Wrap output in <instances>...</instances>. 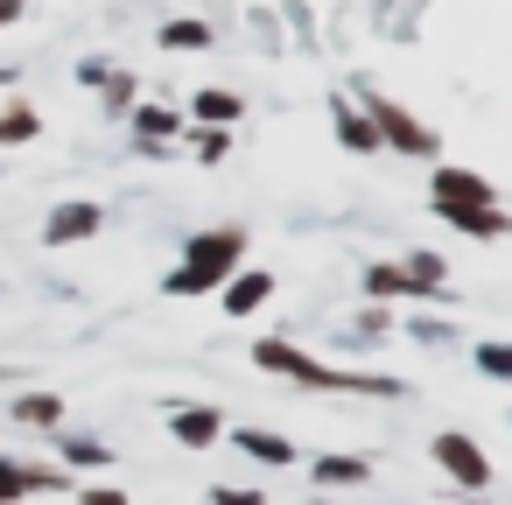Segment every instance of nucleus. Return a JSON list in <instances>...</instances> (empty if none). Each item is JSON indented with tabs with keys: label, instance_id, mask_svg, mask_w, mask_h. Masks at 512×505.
<instances>
[{
	"label": "nucleus",
	"instance_id": "nucleus-1",
	"mask_svg": "<svg viewBox=\"0 0 512 505\" xmlns=\"http://www.w3.org/2000/svg\"><path fill=\"white\" fill-rule=\"evenodd\" d=\"M232 260H239V232H204V239L190 246V260L169 274V295H204V288H218V281L232 274Z\"/></svg>",
	"mask_w": 512,
	"mask_h": 505
},
{
	"label": "nucleus",
	"instance_id": "nucleus-2",
	"mask_svg": "<svg viewBox=\"0 0 512 505\" xmlns=\"http://www.w3.org/2000/svg\"><path fill=\"white\" fill-rule=\"evenodd\" d=\"M260 365H274V372H295V379H309V386H351V379L323 372L316 358H302V351H288V344H260Z\"/></svg>",
	"mask_w": 512,
	"mask_h": 505
},
{
	"label": "nucleus",
	"instance_id": "nucleus-3",
	"mask_svg": "<svg viewBox=\"0 0 512 505\" xmlns=\"http://www.w3.org/2000/svg\"><path fill=\"white\" fill-rule=\"evenodd\" d=\"M435 456H442V470H456L463 484H484V477H491V463L477 456V442H470V435H442V442H435Z\"/></svg>",
	"mask_w": 512,
	"mask_h": 505
},
{
	"label": "nucleus",
	"instance_id": "nucleus-4",
	"mask_svg": "<svg viewBox=\"0 0 512 505\" xmlns=\"http://www.w3.org/2000/svg\"><path fill=\"white\" fill-rule=\"evenodd\" d=\"M92 232H99V204H64L43 239H50V246H71V239H92Z\"/></svg>",
	"mask_w": 512,
	"mask_h": 505
},
{
	"label": "nucleus",
	"instance_id": "nucleus-5",
	"mask_svg": "<svg viewBox=\"0 0 512 505\" xmlns=\"http://www.w3.org/2000/svg\"><path fill=\"white\" fill-rule=\"evenodd\" d=\"M435 197H442V204H491L484 176H463V169H442V176H435Z\"/></svg>",
	"mask_w": 512,
	"mask_h": 505
},
{
	"label": "nucleus",
	"instance_id": "nucleus-6",
	"mask_svg": "<svg viewBox=\"0 0 512 505\" xmlns=\"http://www.w3.org/2000/svg\"><path fill=\"white\" fill-rule=\"evenodd\" d=\"M442 211H449L456 232H477V239H498V232H505V218H498L491 204H442Z\"/></svg>",
	"mask_w": 512,
	"mask_h": 505
},
{
	"label": "nucleus",
	"instance_id": "nucleus-7",
	"mask_svg": "<svg viewBox=\"0 0 512 505\" xmlns=\"http://www.w3.org/2000/svg\"><path fill=\"white\" fill-rule=\"evenodd\" d=\"M190 113H197V120H211V127H232L246 106H239L232 92H197V99H190Z\"/></svg>",
	"mask_w": 512,
	"mask_h": 505
},
{
	"label": "nucleus",
	"instance_id": "nucleus-8",
	"mask_svg": "<svg viewBox=\"0 0 512 505\" xmlns=\"http://www.w3.org/2000/svg\"><path fill=\"white\" fill-rule=\"evenodd\" d=\"M260 302H267V274H232L225 309H232V316H246V309H260Z\"/></svg>",
	"mask_w": 512,
	"mask_h": 505
},
{
	"label": "nucleus",
	"instance_id": "nucleus-9",
	"mask_svg": "<svg viewBox=\"0 0 512 505\" xmlns=\"http://www.w3.org/2000/svg\"><path fill=\"white\" fill-rule=\"evenodd\" d=\"M239 449H253L260 463H288V456H295V449H288L281 435H267V428H239Z\"/></svg>",
	"mask_w": 512,
	"mask_h": 505
},
{
	"label": "nucleus",
	"instance_id": "nucleus-10",
	"mask_svg": "<svg viewBox=\"0 0 512 505\" xmlns=\"http://www.w3.org/2000/svg\"><path fill=\"white\" fill-rule=\"evenodd\" d=\"M162 43H169V50H204V43H211V29H204V22H169V29H162Z\"/></svg>",
	"mask_w": 512,
	"mask_h": 505
},
{
	"label": "nucleus",
	"instance_id": "nucleus-11",
	"mask_svg": "<svg viewBox=\"0 0 512 505\" xmlns=\"http://www.w3.org/2000/svg\"><path fill=\"white\" fill-rule=\"evenodd\" d=\"M176 435H183V442H211V435H218V414H204V407L190 414V407H183V414H176Z\"/></svg>",
	"mask_w": 512,
	"mask_h": 505
},
{
	"label": "nucleus",
	"instance_id": "nucleus-12",
	"mask_svg": "<svg viewBox=\"0 0 512 505\" xmlns=\"http://www.w3.org/2000/svg\"><path fill=\"white\" fill-rule=\"evenodd\" d=\"M365 288H372V295H407V288L421 295V281H414V274H393V267H372V281H365Z\"/></svg>",
	"mask_w": 512,
	"mask_h": 505
},
{
	"label": "nucleus",
	"instance_id": "nucleus-13",
	"mask_svg": "<svg viewBox=\"0 0 512 505\" xmlns=\"http://www.w3.org/2000/svg\"><path fill=\"white\" fill-rule=\"evenodd\" d=\"M316 477H323V484H351V477H365V463H351V456H337V463H323Z\"/></svg>",
	"mask_w": 512,
	"mask_h": 505
},
{
	"label": "nucleus",
	"instance_id": "nucleus-14",
	"mask_svg": "<svg viewBox=\"0 0 512 505\" xmlns=\"http://www.w3.org/2000/svg\"><path fill=\"white\" fill-rule=\"evenodd\" d=\"M477 365H484V372H498V379H512V351H505V344H484V351H477Z\"/></svg>",
	"mask_w": 512,
	"mask_h": 505
},
{
	"label": "nucleus",
	"instance_id": "nucleus-15",
	"mask_svg": "<svg viewBox=\"0 0 512 505\" xmlns=\"http://www.w3.org/2000/svg\"><path fill=\"white\" fill-rule=\"evenodd\" d=\"M36 134V113H8V120H0V141H29Z\"/></svg>",
	"mask_w": 512,
	"mask_h": 505
},
{
	"label": "nucleus",
	"instance_id": "nucleus-16",
	"mask_svg": "<svg viewBox=\"0 0 512 505\" xmlns=\"http://www.w3.org/2000/svg\"><path fill=\"white\" fill-rule=\"evenodd\" d=\"M15 414H22V421H57V400H43V393H36V400H22Z\"/></svg>",
	"mask_w": 512,
	"mask_h": 505
},
{
	"label": "nucleus",
	"instance_id": "nucleus-17",
	"mask_svg": "<svg viewBox=\"0 0 512 505\" xmlns=\"http://www.w3.org/2000/svg\"><path fill=\"white\" fill-rule=\"evenodd\" d=\"M64 456H71V463H106V449H99V442H71Z\"/></svg>",
	"mask_w": 512,
	"mask_h": 505
},
{
	"label": "nucleus",
	"instance_id": "nucleus-18",
	"mask_svg": "<svg viewBox=\"0 0 512 505\" xmlns=\"http://www.w3.org/2000/svg\"><path fill=\"white\" fill-rule=\"evenodd\" d=\"M211 505H260V491H218Z\"/></svg>",
	"mask_w": 512,
	"mask_h": 505
},
{
	"label": "nucleus",
	"instance_id": "nucleus-19",
	"mask_svg": "<svg viewBox=\"0 0 512 505\" xmlns=\"http://www.w3.org/2000/svg\"><path fill=\"white\" fill-rule=\"evenodd\" d=\"M85 505H127L120 491H85Z\"/></svg>",
	"mask_w": 512,
	"mask_h": 505
},
{
	"label": "nucleus",
	"instance_id": "nucleus-20",
	"mask_svg": "<svg viewBox=\"0 0 512 505\" xmlns=\"http://www.w3.org/2000/svg\"><path fill=\"white\" fill-rule=\"evenodd\" d=\"M15 15H22V0H0V29H8Z\"/></svg>",
	"mask_w": 512,
	"mask_h": 505
}]
</instances>
